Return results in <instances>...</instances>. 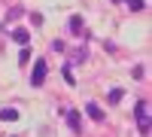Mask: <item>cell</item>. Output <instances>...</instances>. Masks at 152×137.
Listing matches in <instances>:
<instances>
[{"mask_svg": "<svg viewBox=\"0 0 152 137\" xmlns=\"http://www.w3.org/2000/svg\"><path fill=\"white\" fill-rule=\"evenodd\" d=\"M46 73H49L46 58H37V64H34V70H31V82H34V85H43V82H46Z\"/></svg>", "mask_w": 152, "mask_h": 137, "instance_id": "1", "label": "cell"}, {"mask_svg": "<svg viewBox=\"0 0 152 137\" xmlns=\"http://www.w3.org/2000/svg\"><path fill=\"white\" fill-rule=\"evenodd\" d=\"M64 119H67V125H70L73 134H82V119H79L76 110H64Z\"/></svg>", "mask_w": 152, "mask_h": 137, "instance_id": "2", "label": "cell"}, {"mask_svg": "<svg viewBox=\"0 0 152 137\" xmlns=\"http://www.w3.org/2000/svg\"><path fill=\"white\" fill-rule=\"evenodd\" d=\"M70 34H76V37H88V31H85V24H82V15H70Z\"/></svg>", "mask_w": 152, "mask_h": 137, "instance_id": "3", "label": "cell"}, {"mask_svg": "<svg viewBox=\"0 0 152 137\" xmlns=\"http://www.w3.org/2000/svg\"><path fill=\"white\" fill-rule=\"evenodd\" d=\"M85 113H88V119H94V122H104V110H100L97 104H91V101L85 104Z\"/></svg>", "mask_w": 152, "mask_h": 137, "instance_id": "4", "label": "cell"}, {"mask_svg": "<svg viewBox=\"0 0 152 137\" xmlns=\"http://www.w3.org/2000/svg\"><path fill=\"white\" fill-rule=\"evenodd\" d=\"M12 40H15L18 46H28V40H31V34H28V31H21V28H15V31H12Z\"/></svg>", "mask_w": 152, "mask_h": 137, "instance_id": "5", "label": "cell"}, {"mask_svg": "<svg viewBox=\"0 0 152 137\" xmlns=\"http://www.w3.org/2000/svg\"><path fill=\"white\" fill-rule=\"evenodd\" d=\"M0 119H3V122H15L18 119V110L15 107H3V110H0Z\"/></svg>", "mask_w": 152, "mask_h": 137, "instance_id": "6", "label": "cell"}, {"mask_svg": "<svg viewBox=\"0 0 152 137\" xmlns=\"http://www.w3.org/2000/svg\"><path fill=\"white\" fill-rule=\"evenodd\" d=\"M134 116H137V122H146V101H137V107H134Z\"/></svg>", "mask_w": 152, "mask_h": 137, "instance_id": "7", "label": "cell"}, {"mask_svg": "<svg viewBox=\"0 0 152 137\" xmlns=\"http://www.w3.org/2000/svg\"><path fill=\"white\" fill-rule=\"evenodd\" d=\"M122 97H125V92H122V89H113V92H110V104H119Z\"/></svg>", "mask_w": 152, "mask_h": 137, "instance_id": "8", "label": "cell"}, {"mask_svg": "<svg viewBox=\"0 0 152 137\" xmlns=\"http://www.w3.org/2000/svg\"><path fill=\"white\" fill-rule=\"evenodd\" d=\"M61 76H64V82H67V85H76V79H73V70H70V67H64V70H61Z\"/></svg>", "mask_w": 152, "mask_h": 137, "instance_id": "9", "label": "cell"}, {"mask_svg": "<svg viewBox=\"0 0 152 137\" xmlns=\"http://www.w3.org/2000/svg\"><path fill=\"white\" fill-rule=\"evenodd\" d=\"M18 61H21V64H28V61H31V49H28V46H21V52H18Z\"/></svg>", "mask_w": 152, "mask_h": 137, "instance_id": "10", "label": "cell"}, {"mask_svg": "<svg viewBox=\"0 0 152 137\" xmlns=\"http://www.w3.org/2000/svg\"><path fill=\"white\" fill-rule=\"evenodd\" d=\"M85 58H88V52H85V49H79V52H73V64H82Z\"/></svg>", "mask_w": 152, "mask_h": 137, "instance_id": "11", "label": "cell"}, {"mask_svg": "<svg viewBox=\"0 0 152 137\" xmlns=\"http://www.w3.org/2000/svg\"><path fill=\"white\" fill-rule=\"evenodd\" d=\"M128 6H131V9H134V12H140V9H143V6H146V3H143V0H128Z\"/></svg>", "mask_w": 152, "mask_h": 137, "instance_id": "12", "label": "cell"}, {"mask_svg": "<svg viewBox=\"0 0 152 137\" xmlns=\"http://www.w3.org/2000/svg\"><path fill=\"white\" fill-rule=\"evenodd\" d=\"M31 21L37 24V28H40V24H43V15H40V12H31Z\"/></svg>", "mask_w": 152, "mask_h": 137, "instance_id": "13", "label": "cell"}, {"mask_svg": "<svg viewBox=\"0 0 152 137\" xmlns=\"http://www.w3.org/2000/svg\"><path fill=\"white\" fill-rule=\"evenodd\" d=\"M21 15H24V9H21V6H15V9L9 12V18H21Z\"/></svg>", "mask_w": 152, "mask_h": 137, "instance_id": "14", "label": "cell"}, {"mask_svg": "<svg viewBox=\"0 0 152 137\" xmlns=\"http://www.w3.org/2000/svg\"><path fill=\"white\" fill-rule=\"evenodd\" d=\"M143 73H146L143 67H134V70H131V76H134V79H143Z\"/></svg>", "mask_w": 152, "mask_h": 137, "instance_id": "15", "label": "cell"}, {"mask_svg": "<svg viewBox=\"0 0 152 137\" xmlns=\"http://www.w3.org/2000/svg\"><path fill=\"white\" fill-rule=\"evenodd\" d=\"M52 49H55V52H64L67 46H64V40H55V43H52Z\"/></svg>", "mask_w": 152, "mask_h": 137, "instance_id": "16", "label": "cell"}]
</instances>
